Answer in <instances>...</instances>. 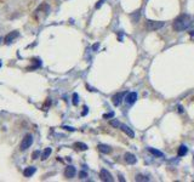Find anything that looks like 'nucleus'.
I'll list each match as a JSON object with an SVG mask.
<instances>
[{
  "instance_id": "nucleus-19",
  "label": "nucleus",
  "mask_w": 194,
  "mask_h": 182,
  "mask_svg": "<svg viewBox=\"0 0 194 182\" xmlns=\"http://www.w3.org/2000/svg\"><path fill=\"white\" fill-rule=\"evenodd\" d=\"M78 102H79V96H78V94H73V104L77 106Z\"/></svg>"
},
{
  "instance_id": "nucleus-5",
  "label": "nucleus",
  "mask_w": 194,
  "mask_h": 182,
  "mask_svg": "<svg viewBox=\"0 0 194 182\" xmlns=\"http://www.w3.org/2000/svg\"><path fill=\"white\" fill-rule=\"evenodd\" d=\"M75 174H77V170H75V168H74V166L69 165V166H67V168H66V171H64V176H66V177L72 179V177H74V176H75Z\"/></svg>"
},
{
  "instance_id": "nucleus-9",
  "label": "nucleus",
  "mask_w": 194,
  "mask_h": 182,
  "mask_svg": "<svg viewBox=\"0 0 194 182\" xmlns=\"http://www.w3.org/2000/svg\"><path fill=\"white\" fill-rule=\"evenodd\" d=\"M97 148H98L99 152H102V153H104V154H108V153L112 152V148H111L109 146H107V144H98Z\"/></svg>"
},
{
  "instance_id": "nucleus-18",
  "label": "nucleus",
  "mask_w": 194,
  "mask_h": 182,
  "mask_svg": "<svg viewBox=\"0 0 194 182\" xmlns=\"http://www.w3.org/2000/svg\"><path fill=\"white\" fill-rule=\"evenodd\" d=\"M111 125L112 126H114V127H120V125H121V123L118 120H112L111 121Z\"/></svg>"
},
{
  "instance_id": "nucleus-14",
  "label": "nucleus",
  "mask_w": 194,
  "mask_h": 182,
  "mask_svg": "<svg viewBox=\"0 0 194 182\" xmlns=\"http://www.w3.org/2000/svg\"><path fill=\"white\" fill-rule=\"evenodd\" d=\"M123 96H124V94L121 92V94H118V95H115V96L113 97V102H114L115 106H118V104L121 103V101H123Z\"/></svg>"
},
{
  "instance_id": "nucleus-6",
  "label": "nucleus",
  "mask_w": 194,
  "mask_h": 182,
  "mask_svg": "<svg viewBox=\"0 0 194 182\" xmlns=\"http://www.w3.org/2000/svg\"><path fill=\"white\" fill-rule=\"evenodd\" d=\"M120 127H121V130H123V131H124V132H125L129 137H131V139H134V137H135V132L132 131V129H131V127H129L127 125H124V124H121V125H120Z\"/></svg>"
},
{
  "instance_id": "nucleus-23",
  "label": "nucleus",
  "mask_w": 194,
  "mask_h": 182,
  "mask_svg": "<svg viewBox=\"0 0 194 182\" xmlns=\"http://www.w3.org/2000/svg\"><path fill=\"white\" fill-rule=\"evenodd\" d=\"M38 154H39V152L37 151V152H34L33 153V159H37V157H38Z\"/></svg>"
},
{
  "instance_id": "nucleus-8",
  "label": "nucleus",
  "mask_w": 194,
  "mask_h": 182,
  "mask_svg": "<svg viewBox=\"0 0 194 182\" xmlns=\"http://www.w3.org/2000/svg\"><path fill=\"white\" fill-rule=\"evenodd\" d=\"M125 160H126V163H129V164H131V165L136 164V162H137L136 157L132 153H126V154H125Z\"/></svg>"
},
{
  "instance_id": "nucleus-17",
  "label": "nucleus",
  "mask_w": 194,
  "mask_h": 182,
  "mask_svg": "<svg viewBox=\"0 0 194 182\" xmlns=\"http://www.w3.org/2000/svg\"><path fill=\"white\" fill-rule=\"evenodd\" d=\"M136 181H143V182H147L149 181V177L148 176H144V175H136Z\"/></svg>"
},
{
  "instance_id": "nucleus-13",
  "label": "nucleus",
  "mask_w": 194,
  "mask_h": 182,
  "mask_svg": "<svg viewBox=\"0 0 194 182\" xmlns=\"http://www.w3.org/2000/svg\"><path fill=\"white\" fill-rule=\"evenodd\" d=\"M187 152H188L187 147L182 144V146H180V148H178V152H177V154H178V157H183V156H186V154H187Z\"/></svg>"
},
{
  "instance_id": "nucleus-25",
  "label": "nucleus",
  "mask_w": 194,
  "mask_h": 182,
  "mask_svg": "<svg viewBox=\"0 0 194 182\" xmlns=\"http://www.w3.org/2000/svg\"><path fill=\"white\" fill-rule=\"evenodd\" d=\"M87 113V107H84V112H83V115H85Z\"/></svg>"
},
{
  "instance_id": "nucleus-24",
  "label": "nucleus",
  "mask_w": 194,
  "mask_h": 182,
  "mask_svg": "<svg viewBox=\"0 0 194 182\" xmlns=\"http://www.w3.org/2000/svg\"><path fill=\"white\" fill-rule=\"evenodd\" d=\"M63 129H66V130H71V131H74V129H73V127H68V126H63Z\"/></svg>"
},
{
  "instance_id": "nucleus-26",
  "label": "nucleus",
  "mask_w": 194,
  "mask_h": 182,
  "mask_svg": "<svg viewBox=\"0 0 194 182\" xmlns=\"http://www.w3.org/2000/svg\"><path fill=\"white\" fill-rule=\"evenodd\" d=\"M97 47H98V44H95V45H94V50H96Z\"/></svg>"
},
{
  "instance_id": "nucleus-28",
  "label": "nucleus",
  "mask_w": 194,
  "mask_h": 182,
  "mask_svg": "<svg viewBox=\"0 0 194 182\" xmlns=\"http://www.w3.org/2000/svg\"><path fill=\"white\" fill-rule=\"evenodd\" d=\"M0 41H1V38H0Z\"/></svg>"
},
{
  "instance_id": "nucleus-2",
  "label": "nucleus",
  "mask_w": 194,
  "mask_h": 182,
  "mask_svg": "<svg viewBox=\"0 0 194 182\" xmlns=\"http://www.w3.org/2000/svg\"><path fill=\"white\" fill-rule=\"evenodd\" d=\"M161 27H164V22L163 21H153V20L146 21V28L148 30H158Z\"/></svg>"
},
{
  "instance_id": "nucleus-11",
  "label": "nucleus",
  "mask_w": 194,
  "mask_h": 182,
  "mask_svg": "<svg viewBox=\"0 0 194 182\" xmlns=\"http://www.w3.org/2000/svg\"><path fill=\"white\" fill-rule=\"evenodd\" d=\"M34 172H35V168H33V166H29V168L24 169V171H23V175H24L26 177H30V176H33V175H34Z\"/></svg>"
},
{
  "instance_id": "nucleus-20",
  "label": "nucleus",
  "mask_w": 194,
  "mask_h": 182,
  "mask_svg": "<svg viewBox=\"0 0 194 182\" xmlns=\"http://www.w3.org/2000/svg\"><path fill=\"white\" fill-rule=\"evenodd\" d=\"M103 117H104V118H113V117H114V112H111V113H108V114H104Z\"/></svg>"
},
{
  "instance_id": "nucleus-16",
  "label": "nucleus",
  "mask_w": 194,
  "mask_h": 182,
  "mask_svg": "<svg viewBox=\"0 0 194 182\" xmlns=\"http://www.w3.org/2000/svg\"><path fill=\"white\" fill-rule=\"evenodd\" d=\"M74 146L77 147L78 149H80V151H86L87 149V146L85 143H83V142H77Z\"/></svg>"
},
{
  "instance_id": "nucleus-22",
  "label": "nucleus",
  "mask_w": 194,
  "mask_h": 182,
  "mask_svg": "<svg viewBox=\"0 0 194 182\" xmlns=\"http://www.w3.org/2000/svg\"><path fill=\"white\" fill-rule=\"evenodd\" d=\"M79 176H80L81 179H84V177H86V176H87V174H86V172H84V171H81V172L79 174Z\"/></svg>"
},
{
  "instance_id": "nucleus-12",
  "label": "nucleus",
  "mask_w": 194,
  "mask_h": 182,
  "mask_svg": "<svg viewBox=\"0 0 194 182\" xmlns=\"http://www.w3.org/2000/svg\"><path fill=\"white\" fill-rule=\"evenodd\" d=\"M148 151H149L153 156H155V157H160V158H163V157H164V153H163V152H160V151H158V149H155V148L149 147V148H148Z\"/></svg>"
},
{
  "instance_id": "nucleus-4",
  "label": "nucleus",
  "mask_w": 194,
  "mask_h": 182,
  "mask_svg": "<svg viewBox=\"0 0 194 182\" xmlns=\"http://www.w3.org/2000/svg\"><path fill=\"white\" fill-rule=\"evenodd\" d=\"M99 177H101V180L104 182H112L113 181V177H112V175L109 174V171H107L106 169H102L101 170V172H99Z\"/></svg>"
},
{
  "instance_id": "nucleus-3",
  "label": "nucleus",
  "mask_w": 194,
  "mask_h": 182,
  "mask_svg": "<svg viewBox=\"0 0 194 182\" xmlns=\"http://www.w3.org/2000/svg\"><path fill=\"white\" fill-rule=\"evenodd\" d=\"M32 144H33V137H32V135H26L24 139L21 142V149H22V151H26V149H28Z\"/></svg>"
},
{
  "instance_id": "nucleus-27",
  "label": "nucleus",
  "mask_w": 194,
  "mask_h": 182,
  "mask_svg": "<svg viewBox=\"0 0 194 182\" xmlns=\"http://www.w3.org/2000/svg\"><path fill=\"white\" fill-rule=\"evenodd\" d=\"M0 67H1V62H0Z\"/></svg>"
},
{
  "instance_id": "nucleus-21",
  "label": "nucleus",
  "mask_w": 194,
  "mask_h": 182,
  "mask_svg": "<svg viewBox=\"0 0 194 182\" xmlns=\"http://www.w3.org/2000/svg\"><path fill=\"white\" fill-rule=\"evenodd\" d=\"M104 1H106V0H98V2L96 4V9H98L99 6H102V4H103Z\"/></svg>"
},
{
  "instance_id": "nucleus-1",
  "label": "nucleus",
  "mask_w": 194,
  "mask_h": 182,
  "mask_svg": "<svg viewBox=\"0 0 194 182\" xmlns=\"http://www.w3.org/2000/svg\"><path fill=\"white\" fill-rule=\"evenodd\" d=\"M191 24V17L188 15H181L174 21V29L177 32H182L184 29H187Z\"/></svg>"
},
{
  "instance_id": "nucleus-15",
  "label": "nucleus",
  "mask_w": 194,
  "mask_h": 182,
  "mask_svg": "<svg viewBox=\"0 0 194 182\" xmlns=\"http://www.w3.org/2000/svg\"><path fill=\"white\" fill-rule=\"evenodd\" d=\"M51 152H52V149L51 148H46L45 151H44V153H42V156H41V159L42 160H45V159H47V157L51 154Z\"/></svg>"
},
{
  "instance_id": "nucleus-7",
  "label": "nucleus",
  "mask_w": 194,
  "mask_h": 182,
  "mask_svg": "<svg viewBox=\"0 0 194 182\" xmlns=\"http://www.w3.org/2000/svg\"><path fill=\"white\" fill-rule=\"evenodd\" d=\"M136 100H137V94L136 92H129L127 95H126V97H125V102L126 103H134V102H136Z\"/></svg>"
},
{
  "instance_id": "nucleus-10",
  "label": "nucleus",
  "mask_w": 194,
  "mask_h": 182,
  "mask_svg": "<svg viewBox=\"0 0 194 182\" xmlns=\"http://www.w3.org/2000/svg\"><path fill=\"white\" fill-rule=\"evenodd\" d=\"M17 37H18V33H17V32H11V33L5 38V42L9 44V42H11V41L15 40Z\"/></svg>"
}]
</instances>
